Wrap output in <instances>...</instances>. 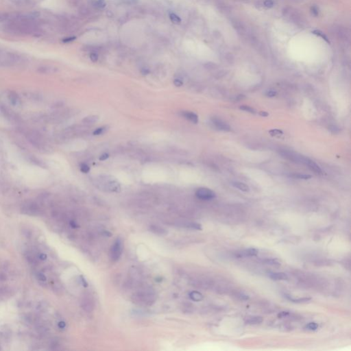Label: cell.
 <instances>
[{
  "instance_id": "obj_1",
  "label": "cell",
  "mask_w": 351,
  "mask_h": 351,
  "mask_svg": "<svg viewBox=\"0 0 351 351\" xmlns=\"http://www.w3.org/2000/svg\"><path fill=\"white\" fill-rule=\"evenodd\" d=\"M26 137L27 139L31 144L34 146L35 148H37L38 150L41 152H48L50 150V147L49 146L47 141L45 139V138L42 136L41 134H40L39 132L36 130H30L27 131L26 134Z\"/></svg>"
},
{
  "instance_id": "obj_2",
  "label": "cell",
  "mask_w": 351,
  "mask_h": 351,
  "mask_svg": "<svg viewBox=\"0 0 351 351\" xmlns=\"http://www.w3.org/2000/svg\"><path fill=\"white\" fill-rule=\"evenodd\" d=\"M23 58L15 53L0 50V67L16 66L23 62Z\"/></svg>"
},
{
  "instance_id": "obj_3",
  "label": "cell",
  "mask_w": 351,
  "mask_h": 351,
  "mask_svg": "<svg viewBox=\"0 0 351 351\" xmlns=\"http://www.w3.org/2000/svg\"><path fill=\"white\" fill-rule=\"evenodd\" d=\"M283 15L288 21L298 26L305 25V20L303 15L297 10L292 7H285L283 10Z\"/></svg>"
},
{
  "instance_id": "obj_4",
  "label": "cell",
  "mask_w": 351,
  "mask_h": 351,
  "mask_svg": "<svg viewBox=\"0 0 351 351\" xmlns=\"http://www.w3.org/2000/svg\"><path fill=\"white\" fill-rule=\"evenodd\" d=\"M123 248H124V245L122 239L120 237L117 238L111 246L110 250V256L112 261L116 262L119 260L122 254Z\"/></svg>"
},
{
  "instance_id": "obj_5",
  "label": "cell",
  "mask_w": 351,
  "mask_h": 351,
  "mask_svg": "<svg viewBox=\"0 0 351 351\" xmlns=\"http://www.w3.org/2000/svg\"><path fill=\"white\" fill-rule=\"evenodd\" d=\"M0 111L6 119L12 122H19L20 117L12 110H11L5 105H0Z\"/></svg>"
},
{
  "instance_id": "obj_6",
  "label": "cell",
  "mask_w": 351,
  "mask_h": 351,
  "mask_svg": "<svg viewBox=\"0 0 351 351\" xmlns=\"http://www.w3.org/2000/svg\"><path fill=\"white\" fill-rule=\"evenodd\" d=\"M196 195L197 197L203 200H210L215 197V193L212 190L208 188H200L197 190Z\"/></svg>"
},
{
  "instance_id": "obj_7",
  "label": "cell",
  "mask_w": 351,
  "mask_h": 351,
  "mask_svg": "<svg viewBox=\"0 0 351 351\" xmlns=\"http://www.w3.org/2000/svg\"><path fill=\"white\" fill-rule=\"evenodd\" d=\"M102 184L104 188L106 189L108 191L118 192L120 191V185L119 182H117L115 180H109L108 178H106V180L103 181Z\"/></svg>"
},
{
  "instance_id": "obj_8",
  "label": "cell",
  "mask_w": 351,
  "mask_h": 351,
  "mask_svg": "<svg viewBox=\"0 0 351 351\" xmlns=\"http://www.w3.org/2000/svg\"><path fill=\"white\" fill-rule=\"evenodd\" d=\"M335 34H336L337 38L341 41L346 43L350 41V31L345 27L339 26L338 28H337L336 30H335Z\"/></svg>"
},
{
  "instance_id": "obj_9",
  "label": "cell",
  "mask_w": 351,
  "mask_h": 351,
  "mask_svg": "<svg viewBox=\"0 0 351 351\" xmlns=\"http://www.w3.org/2000/svg\"><path fill=\"white\" fill-rule=\"evenodd\" d=\"M22 210L24 213L34 215L39 212V207L34 202H28L24 204L22 207Z\"/></svg>"
},
{
  "instance_id": "obj_10",
  "label": "cell",
  "mask_w": 351,
  "mask_h": 351,
  "mask_svg": "<svg viewBox=\"0 0 351 351\" xmlns=\"http://www.w3.org/2000/svg\"><path fill=\"white\" fill-rule=\"evenodd\" d=\"M137 298L141 303L144 304H150L151 302L154 301V296L149 292H141L139 293L137 296Z\"/></svg>"
},
{
  "instance_id": "obj_11",
  "label": "cell",
  "mask_w": 351,
  "mask_h": 351,
  "mask_svg": "<svg viewBox=\"0 0 351 351\" xmlns=\"http://www.w3.org/2000/svg\"><path fill=\"white\" fill-rule=\"evenodd\" d=\"M259 253V251L255 248H248L244 250H242L236 254V256L237 258H243V257L248 256H255Z\"/></svg>"
},
{
  "instance_id": "obj_12",
  "label": "cell",
  "mask_w": 351,
  "mask_h": 351,
  "mask_svg": "<svg viewBox=\"0 0 351 351\" xmlns=\"http://www.w3.org/2000/svg\"><path fill=\"white\" fill-rule=\"evenodd\" d=\"M7 95H8V100L10 101L11 104L13 105V106H19V105L21 104V99H20L19 95H18L17 93L15 92V91H9L8 92Z\"/></svg>"
},
{
  "instance_id": "obj_13",
  "label": "cell",
  "mask_w": 351,
  "mask_h": 351,
  "mask_svg": "<svg viewBox=\"0 0 351 351\" xmlns=\"http://www.w3.org/2000/svg\"><path fill=\"white\" fill-rule=\"evenodd\" d=\"M181 115L185 119L190 121L193 124H197L198 122V117L196 113L191 111H182L180 113Z\"/></svg>"
},
{
  "instance_id": "obj_14",
  "label": "cell",
  "mask_w": 351,
  "mask_h": 351,
  "mask_svg": "<svg viewBox=\"0 0 351 351\" xmlns=\"http://www.w3.org/2000/svg\"><path fill=\"white\" fill-rule=\"evenodd\" d=\"M38 72L42 74H52L57 71V68L50 65H43L37 69Z\"/></svg>"
},
{
  "instance_id": "obj_15",
  "label": "cell",
  "mask_w": 351,
  "mask_h": 351,
  "mask_svg": "<svg viewBox=\"0 0 351 351\" xmlns=\"http://www.w3.org/2000/svg\"><path fill=\"white\" fill-rule=\"evenodd\" d=\"M213 123L214 124V126L216 127L217 128L220 130H223V131H230L231 130V128H230V126L228 125L227 124H226L225 122H222V120L220 119H213Z\"/></svg>"
},
{
  "instance_id": "obj_16",
  "label": "cell",
  "mask_w": 351,
  "mask_h": 351,
  "mask_svg": "<svg viewBox=\"0 0 351 351\" xmlns=\"http://www.w3.org/2000/svg\"><path fill=\"white\" fill-rule=\"evenodd\" d=\"M28 159L30 161L37 166H39L41 168H47V165L43 160H42L40 158H38L35 156H29Z\"/></svg>"
},
{
  "instance_id": "obj_17",
  "label": "cell",
  "mask_w": 351,
  "mask_h": 351,
  "mask_svg": "<svg viewBox=\"0 0 351 351\" xmlns=\"http://www.w3.org/2000/svg\"><path fill=\"white\" fill-rule=\"evenodd\" d=\"M150 231H152L153 233L157 234V235H165L167 233L166 230L164 228H163L160 226L158 225H152L149 227Z\"/></svg>"
},
{
  "instance_id": "obj_18",
  "label": "cell",
  "mask_w": 351,
  "mask_h": 351,
  "mask_svg": "<svg viewBox=\"0 0 351 351\" xmlns=\"http://www.w3.org/2000/svg\"><path fill=\"white\" fill-rule=\"evenodd\" d=\"M270 278L274 281H285L287 280V274L283 272H274L269 274Z\"/></svg>"
},
{
  "instance_id": "obj_19",
  "label": "cell",
  "mask_w": 351,
  "mask_h": 351,
  "mask_svg": "<svg viewBox=\"0 0 351 351\" xmlns=\"http://www.w3.org/2000/svg\"><path fill=\"white\" fill-rule=\"evenodd\" d=\"M178 226H182L184 228H187L190 229H194V230H202V226L200 223H194V222H183L178 223Z\"/></svg>"
},
{
  "instance_id": "obj_20",
  "label": "cell",
  "mask_w": 351,
  "mask_h": 351,
  "mask_svg": "<svg viewBox=\"0 0 351 351\" xmlns=\"http://www.w3.org/2000/svg\"><path fill=\"white\" fill-rule=\"evenodd\" d=\"M307 166L311 169V170L315 172V173L317 174H321L322 172L320 167H319L316 163L313 161V160L311 159L309 160V161L308 162Z\"/></svg>"
},
{
  "instance_id": "obj_21",
  "label": "cell",
  "mask_w": 351,
  "mask_h": 351,
  "mask_svg": "<svg viewBox=\"0 0 351 351\" xmlns=\"http://www.w3.org/2000/svg\"><path fill=\"white\" fill-rule=\"evenodd\" d=\"M263 321V319L261 316H252L246 319L245 324L247 325H259Z\"/></svg>"
},
{
  "instance_id": "obj_22",
  "label": "cell",
  "mask_w": 351,
  "mask_h": 351,
  "mask_svg": "<svg viewBox=\"0 0 351 351\" xmlns=\"http://www.w3.org/2000/svg\"><path fill=\"white\" fill-rule=\"evenodd\" d=\"M98 119H99V117H98V116L97 115H89L84 117V119H82V122L86 124H94V123L97 122Z\"/></svg>"
},
{
  "instance_id": "obj_23",
  "label": "cell",
  "mask_w": 351,
  "mask_h": 351,
  "mask_svg": "<svg viewBox=\"0 0 351 351\" xmlns=\"http://www.w3.org/2000/svg\"><path fill=\"white\" fill-rule=\"evenodd\" d=\"M189 297L192 300L196 302L201 301L203 299V295L201 293L196 291H193L190 293Z\"/></svg>"
},
{
  "instance_id": "obj_24",
  "label": "cell",
  "mask_w": 351,
  "mask_h": 351,
  "mask_svg": "<svg viewBox=\"0 0 351 351\" xmlns=\"http://www.w3.org/2000/svg\"><path fill=\"white\" fill-rule=\"evenodd\" d=\"M232 185H233L234 187H236V188H237L238 189H240L242 191L247 192V191H248L249 189H250L249 187L243 182H234L232 183Z\"/></svg>"
},
{
  "instance_id": "obj_25",
  "label": "cell",
  "mask_w": 351,
  "mask_h": 351,
  "mask_svg": "<svg viewBox=\"0 0 351 351\" xmlns=\"http://www.w3.org/2000/svg\"><path fill=\"white\" fill-rule=\"evenodd\" d=\"M286 298H287V299H289L290 301H292V302H293V303H307V302L311 300V298H303L294 299V298H292L291 297L289 296H287V295H286Z\"/></svg>"
},
{
  "instance_id": "obj_26",
  "label": "cell",
  "mask_w": 351,
  "mask_h": 351,
  "mask_svg": "<svg viewBox=\"0 0 351 351\" xmlns=\"http://www.w3.org/2000/svg\"><path fill=\"white\" fill-rule=\"evenodd\" d=\"M265 264L270 265H275V266H279L281 265V263L277 260L276 259H267L263 261Z\"/></svg>"
},
{
  "instance_id": "obj_27",
  "label": "cell",
  "mask_w": 351,
  "mask_h": 351,
  "mask_svg": "<svg viewBox=\"0 0 351 351\" xmlns=\"http://www.w3.org/2000/svg\"><path fill=\"white\" fill-rule=\"evenodd\" d=\"M169 19H170L172 23L174 24H179L181 22L180 18L177 15H176L175 13H170L169 14Z\"/></svg>"
},
{
  "instance_id": "obj_28",
  "label": "cell",
  "mask_w": 351,
  "mask_h": 351,
  "mask_svg": "<svg viewBox=\"0 0 351 351\" xmlns=\"http://www.w3.org/2000/svg\"><path fill=\"white\" fill-rule=\"evenodd\" d=\"M83 303H84L83 307L84 308V309L88 311H92L93 308L92 302H91L90 300H84V302H83Z\"/></svg>"
},
{
  "instance_id": "obj_29",
  "label": "cell",
  "mask_w": 351,
  "mask_h": 351,
  "mask_svg": "<svg viewBox=\"0 0 351 351\" xmlns=\"http://www.w3.org/2000/svg\"><path fill=\"white\" fill-rule=\"evenodd\" d=\"M106 5V4L105 0H97L94 4V6L97 8H104Z\"/></svg>"
},
{
  "instance_id": "obj_30",
  "label": "cell",
  "mask_w": 351,
  "mask_h": 351,
  "mask_svg": "<svg viewBox=\"0 0 351 351\" xmlns=\"http://www.w3.org/2000/svg\"><path fill=\"white\" fill-rule=\"evenodd\" d=\"M80 171L82 172H83V173H88L90 171V167L88 165H86V163H82L81 165H80Z\"/></svg>"
},
{
  "instance_id": "obj_31",
  "label": "cell",
  "mask_w": 351,
  "mask_h": 351,
  "mask_svg": "<svg viewBox=\"0 0 351 351\" xmlns=\"http://www.w3.org/2000/svg\"><path fill=\"white\" fill-rule=\"evenodd\" d=\"M306 328L310 330H316L318 328V325L315 322H310L306 326Z\"/></svg>"
},
{
  "instance_id": "obj_32",
  "label": "cell",
  "mask_w": 351,
  "mask_h": 351,
  "mask_svg": "<svg viewBox=\"0 0 351 351\" xmlns=\"http://www.w3.org/2000/svg\"><path fill=\"white\" fill-rule=\"evenodd\" d=\"M106 127H100V128H98L95 130L93 132V135H100L103 134L106 130Z\"/></svg>"
},
{
  "instance_id": "obj_33",
  "label": "cell",
  "mask_w": 351,
  "mask_h": 351,
  "mask_svg": "<svg viewBox=\"0 0 351 351\" xmlns=\"http://www.w3.org/2000/svg\"><path fill=\"white\" fill-rule=\"evenodd\" d=\"M240 108L241 109V110L249 112V113H255V111H254V109L252 108V107L248 106H240Z\"/></svg>"
},
{
  "instance_id": "obj_34",
  "label": "cell",
  "mask_w": 351,
  "mask_h": 351,
  "mask_svg": "<svg viewBox=\"0 0 351 351\" xmlns=\"http://www.w3.org/2000/svg\"><path fill=\"white\" fill-rule=\"evenodd\" d=\"M270 135H272V136H280V135H283L282 131L279 130H277V129H274V130H270Z\"/></svg>"
},
{
  "instance_id": "obj_35",
  "label": "cell",
  "mask_w": 351,
  "mask_h": 351,
  "mask_svg": "<svg viewBox=\"0 0 351 351\" xmlns=\"http://www.w3.org/2000/svg\"><path fill=\"white\" fill-rule=\"evenodd\" d=\"M295 177L297 178H300V179L307 180L311 178V176L310 175H305V174H297V175H295Z\"/></svg>"
},
{
  "instance_id": "obj_36",
  "label": "cell",
  "mask_w": 351,
  "mask_h": 351,
  "mask_svg": "<svg viewBox=\"0 0 351 351\" xmlns=\"http://www.w3.org/2000/svg\"><path fill=\"white\" fill-rule=\"evenodd\" d=\"M174 84L176 86L178 87V86H182L183 82L182 81V80H181L180 78H176V79H174Z\"/></svg>"
},
{
  "instance_id": "obj_37",
  "label": "cell",
  "mask_w": 351,
  "mask_h": 351,
  "mask_svg": "<svg viewBox=\"0 0 351 351\" xmlns=\"http://www.w3.org/2000/svg\"><path fill=\"white\" fill-rule=\"evenodd\" d=\"M90 59L91 60V61L93 62H97V60H98V55L97 53H95V52H92L90 54Z\"/></svg>"
},
{
  "instance_id": "obj_38",
  "label": "cell",
  "mask_w": 351,
  "mask_h": 351,
  "mask_svg": "<svg viewBox=\"0 0 351 351\" xmlns=\"http://www.w3.org/2000/svg\"><path fill=\"white\" fill-rule=\"evenodd\" d=\"M264 5L267 8H272L274 6V2L272 0H265L264 1Z\"/></svg>"
},
{
  "instance_id": "obj_39",
  "label": "cell",
  "mask_w": 351,
  "mask_h": 351,
  "mask_svg": "<svg viewBox=\"0 0 351 351\" xmlns=\"http://www.w3.org/2000/svg\"><path fill=\"white\" fill-rule=\"evenodd\" d=\"M289 312H288V311H282V312H280L278 314V318H282V317H287V316H289Z\"/></svg>"
},
{
  "instance_id": "obj_40",
  "label": "cell",
  "mask_w": 351,
  "mask_h": 351,
  "mask_svg": "<svg viewBox=\"0 0 351 351\" xmlns=\"http://www.w3.org/2000/svg\"><path fill=\"white\" fill-rule=\"evenodd\" d=\"M37 278H38V279H39V281H45L47 280L46 276H45V275L43 274H42V273H39V274H37Z\"/></svg>"
},
{
  "instance_id": "obj_41",
  "label": "cell",
  "mask_w": 351,
  "mask_h": 351,
  "mask_svg": "<svg viewBox=\"0 0 351 351\" xmlns=\"http://www.w3.org/2000/svg\"><path fill=\"white\" fill-rule=\"evenodd\" d=\"M276 95V91H274L273 90H270V91H268L267 93H266V95L268 96V97H274L275 95Z\"/></svg>"
},
{
  "instance_id": "obj_42",
  "label": "cell",
  "mask_w": 351,
  "mask_h": 351,
  "mask_svg": "<svg viewBox=\"0 0 351 351\" xmlns=\"http://www.w3.org/2000/svg\"><path fill=\"white\" fill-rule=\"evenodd\" d=\"M75 39V37H68V38H65L63 41L64 43H69V42L71 41H73V40Z\"/></svg>"
},
{
  "instance_id": "obj_43",
  "label": "cell",
  "mask_w": 351,
  "mask_h": 351,
  "mask_svg": "<svg viewBox=\"0 0 351 351\" xmlns=\"http://www.w3.org/2000/svg\"><path fill=\"white\" fill-rule=\"evenodd\" d=\"M108 157H109L108 154H106V153H104V154H102L101 156H100V160H106L107 158H108Z\"/></svg>"
},
{
  "instance_id": "obj_44",
  "label": "cell",
  "mask_w": 351,
  "mask_h": 351,
  "mask_svg": "<svg viewBox=\"0 0 351 351\" xmlns=\"http://www.w3.org/2000/svg\"><path fill=\"white\" fill-rule=\"evenodd\" d=\"M311 12L313 15H315V16H317V15H318V9L314 6V7L311 8Z\"/></svg>"
},
{
  "instance_id": "obj_45",
  "label": "cell",
  "mask_w": 351,
  "mask_h": 351,
  "mask_svg": "<svg viewBox=\"0 0 351 351\" xmlns=\"http://www.w3.org/2000/svg\"><path fill=\"white\" fill-rule=\"evenodd\" d=\"M141 73L143 75H147L149 73V69H147L144 68V69H141Z\"/></svg>"
},
{
  "instance_id": "obj_46",
  "label": "cell",
  "mask_w": 351,
  "mask_h": 351,
  "mask_svg": "<svg viewBox=\"0 0 351 351\" xmlns=\"http://www.w3.org/2000/svg\"><path fill=\"white\" fill-rule=\"evenodd\" d=\"M80 281H81V282H82V285H83L84 287H87L88 284H87V283L86 282V281L84 280V278L82 276H80Z\"/></svg>"
},
{
  "instance_id": "obj_47",
  "label": "cell",
  "mask_w": 351,
  "mask_h": 351,
  "mask_svg": "<svg viewBox=\"0 0 351 351\" xmlns=\"http://www.w3.org/2000/svg\"><path fill=\"white\" fill-rule=\"evenodd\" d=\"M70 225H71V227L74 228V229H75V228L79 227V226H78V223L76 222H75V221H71V222H70Z\"/></svg>"
},
{
  "instance_id": "obj_48",
  "label": "cell",
  "mask_w": 351,
  "mask_h": 351,
  "mask_svg": "<svg viewBox=\"0 0 351 351\" xmlns=\"http://www.w3.org/2000/svg\"><path fill=\"white\" fill-rule=\"evenodd\" d=\"M39 259H41V260H43V261L45 260V259H47V255H46L45 254H43H43H41L39 255Z\"/></svg>"
},
{
  "instance_id": "obj_49",
  "label": "cell",
  "mask_w": 351,
  "mask_h": 351,
  "mask_svg": "<svg viewBox=\"0 0 351 351\" xmlns=\"http://www.w3.org/2000/svg\"><path fill=\"white\" fill-rule=\"evenodd\" d=\"M6 276L5 274H0V281H6Z\"/></svg>"
},
{
  "instance_id": "obj_50",
  "label": "cell",
  "mask_w": 351,
  "mask_h": 351,
  "mask_svg": "<svg viewBox=\"0 0 351 351\" xmlns=\"http://www.w3.org/2000/svg\"><path fill=\"white\" fill-rule=\"evenodd\" d=\"M66 326L65 322H62H62H60L59 323V326L60 328H64V326Z\"/></svg>"
},
{
  "instance_id": "obj_51",
  "label": "cell",
  "mask_w": 351,
  "mask_h": 351,
  "mask_svg": "<svg viewBox=\"0 0 351 351\" xmlns=\"http://www.w3.org/2000/svg\"><path fill=\"white\" fill-rule=\"evenodd\" d=\"M260 115L261 116H263V117H267V116L268 115V114H267V113H266V112H261Z\"/></svg>"
},
{
  "instance_id": "obj_52",
  "label": "cell",
  "mask_w": 351,
  "mask_h": 351,
  "mask_svg": "<svg viewBox=\"0 0 351 351\" xmlns=\"http://www.w3.org/2000/svg\"><path fill=\"white\" fill-rule=\"evenodd\" d=\"M289 1L294 2V3H298V2H300L301 1H303V0H289Z\"/></svg>"
},
{
  "instance_id": "obj_53",
  "label": "cell",
  "mask_w": 351,
  "mask_h": 351,
  "mask_svg": "<svg viewBox=\"0 0 351 351\" xmlns=\"http://www.w3.org/2000/svg\"><path fill=\"white\" fill-rule=\"evenodd\" d=\"M237 1H244V2H246L248 0H237Z\"/></svg>"
}]
</instances>
